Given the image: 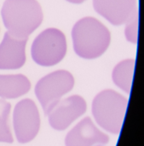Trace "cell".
Wrapping results in <instances>:
<instances>
[{
  "instance_id": "14",
  "label": "cell",
  "mask_w": 144,
  "mask_h": 146,
  "mask_svg": "<svg viewBox=\"0 0 144 146\" xmlns=\"http://www.w3.org/2000/svg\"><path fill=\"white\" fill-rule=\"evenodd\" d=\"M138 9L135 10L133 15L125 23V36L127 41L132 44L137 43L138 38Z\"/></svg>"
},
{
  "instance_id": "9",
  "label": "cell",
  "mask_w": 144,
  "mask_h": 146,
  "mask_svg": "<svg viewBox=\"0 0 144 146\" xmlns=\"http://www.w3.org/2000/svg\"><path fill=\"white\" fill-rule=\"evenodd\" d=\"M27 39L4 33L0 44V69H18L25 64Z\"/></svg>"
},
{
  "instance_id": "7",
  "label": "cell",
  "mask_w": 144,
  "mask_h": 146,
  "mask_svg": "<svg viewBox=\"0 0 144 146\" xmlns=\"http://www.w3.org/2000/svg\"><path fill=\"white\" fill-rule=\"evenodd\" d=\"M85 110V99L79 95H73L60 100L46 115H48L49 122L54 129L62 131L84 115Z\"/></svg>"
},
{
  "instance_id": "3",
  "label": "cell",
  "mask_w": 144,
  "mask_h": 146,
  "mask_svg": "<svg viewBox=\"0 0 144 146\" xmlns=\"http://www.w3.org/2000/svg\"><path fill=\"white\" fill-rule=\"evenodd\" d=\"M128 100L113 90L98 93L92 103V114L97 124L106 131L118 134L123 126Z\"/></svg>"
},
{
  "instance_id": "10",
  "label": "cell",
  "mask_w": 144,
  "mask_h": 146,
  "mask_svg": "<svg viewBox=\"0 0 144 146\" xmlns=\"http://www.w3.org/2000/svg\"><path fill=\"white\" fill-rule=\"evenodd\" d=\"M108 137L101 132L90 117L83 119L67 135L66 146H92L108 143Z\"/></svg>"
},
{
  "instance_id": "1",
  "label": "cell",
  "mask_w": 144,
  "mask_h": 146,
  "mask_svg": "<svg viewBox=\"0 0 144 146\" xmlns=\"http://www.w3.org/2000/svg\"><path fill=\"white\" fill-rule=\"evenodd\" d=\"M1 15L7 32L18 38H28L44 19L37 0H5Z\"/></svg>"
},
{
  "instance_id": "4",
  "label": "cell",
  "mask_w": 144,
  "mask_h": 146,
  "mask_svg": "<svg viewBox=\"0 0 144 146\" xmlns=\"http://www.w3.org/2000/svg\"><path fill=\"white\" fill-rule=\"evenodd\" d=\"M67 40L64 33L54 27L40 33L33 40L31 47L32 60L43 67L56 65L67 54Z\"/></svg>"
},
{
  "instance_id": "13",
  "label": "cell",
  "mask_w": 144,
  "mask_h": 146,
  "mask_svg": "<svg viewBox=\"0 0 144 146\" xmlns=\"http://www.w3.org/2000/svg\"><path fill=\"white\" fill-rule=\"evenodd\" d=\"M10 104L0 99V142L12 143L13 137L9 127Z\"/></svg>"
},
{
  "instance_id": "8",
  "label": "cell",
  "mask_w": 144,
  "mask_h": 146,
  "mask_svg": "<svg viewBox=\"0 0 144 146\" xmlns=\"http://www.w3.org/2000/svg\"><path fill=\"white\" fill-rule=\"evenodd\" d=\"M93 7L114 26L125 24L137 9V0H93Z\"/></svg>"
},
{
  "instance_id": "2",
  "label": "cell",
  "mask_w": 144,
  "mask_h": 146,
  "mask_svg": "<svg viewBox=\"0 0 144 146\" xmlns=\"http://www.w3.org/2000/svg\"><path fill=\"white\" fill-rule=\"evenodd\" d=\"M75 53L84 59H95L105 53L111 42L109 30L94 17H84L72 29Z\"/></svg>"
},
{
  "instance_id": "5",
  "label": "cell",
  "mask_w": 144,
  "mask_h": 146,
  "mask_svg": "<svg viewBox=\"0 0 144 146\" xmlns=\"http://www.w3.org/2000/svg\"><path fill=\"white\" fill-rule=\"evenodd\" d=\"M73 86L74 78L67 70H57L40 79L36 84L35 94L44 114L47 115Z\"/></svg>"
},
{
  "instance_id": "15",
  "label": "cell",
  "mask_w": 144,
  "mask_h": 146,
  "mask_svg": "<svg viewBox=\"0 0 144 146\" xmlns=\"http://www.w3.org/2000/svg\"><path fill=\"white\" fill-rule=\"evenodd\" d=\"M69 3H76V4H79V3H84L85 0H66Z\"/></svg>"
},
{
  "instance_id": "6",
  "label": "cell",
  "mask_w": 144,
  "mask_h": 146,
  "mask_svg": "<svg viewBox=\"0 0 144 146\" xmlns=\"http://www.w3.org/2000/svg\"><path fill=\"white\" fill-rule=\"evenodd\" d=\"M13 123L18 142L26 144L37 136L40 128V116L32 100L23 99L15 105Z\"/></svg>"
},
{
  "instance_id": "11",
  "label": "cell",
  "mask_w": 144,
  "mask_h": 146,
  "mask_svg": "<svg viewBox=\"0 0 144 146\" xmlns=\"http://www.w3.org/2000/svg\"><path fill=\"white\" fill-rule=\"evenodd\" d=\"M31 88L29 80L23 74H0V98L13 99L27 93Z\"/></svg>"
},
{
  "instance_id": "12",
  "label": "cell",
  "mask_w": 144,
  "mask_h": 146,
  "mask_svg": "<svg viewBox=\"0 0 144 146\" xmlns=\"http://www.w3.org/2000/svg\"><path fill=\"white\" fill-rule=\"evenodd\" d=\"M135 65V59H126L119 62L114 67L112 73L114 83L128 94H130L131 89Z\"/></svg>"
}]
</instances>
